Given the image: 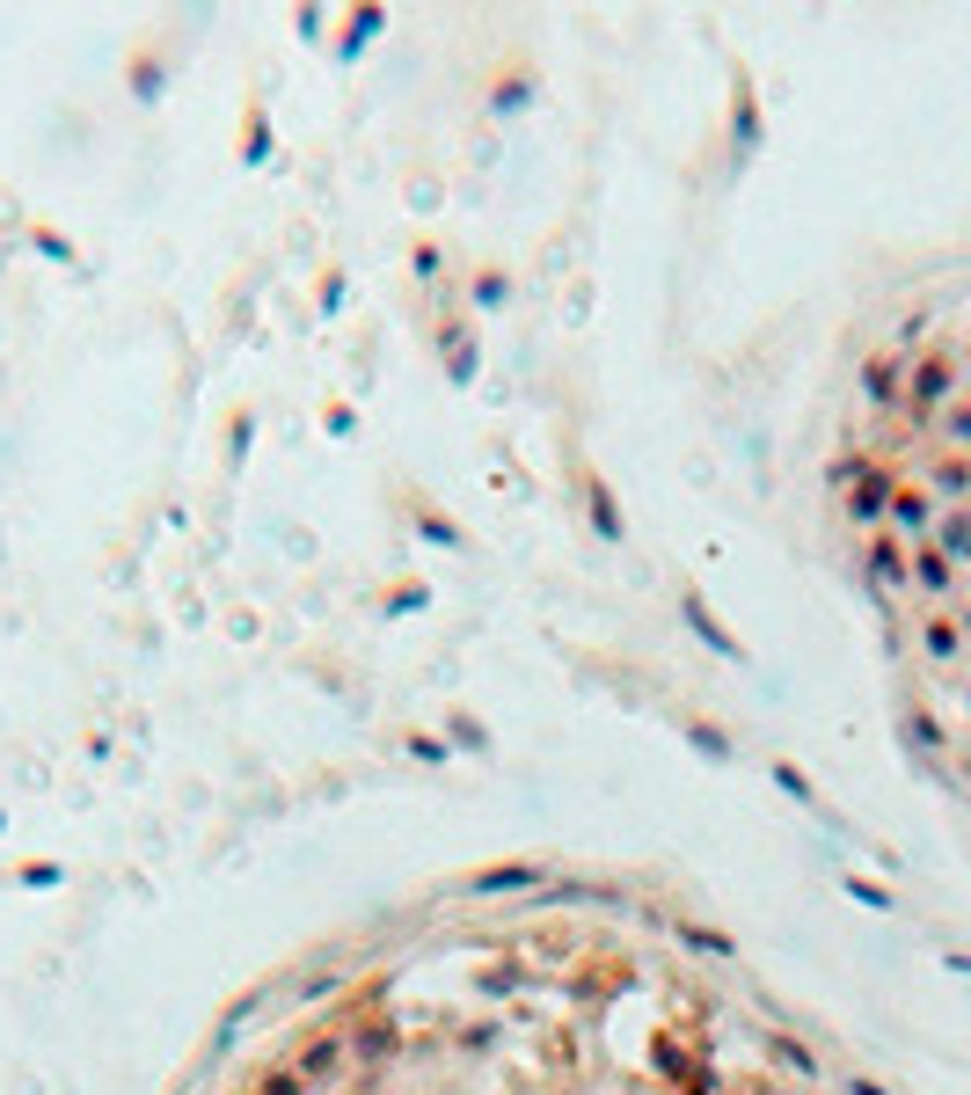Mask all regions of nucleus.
<instances>
[{"mask_svg":"<svg viewBox=\"0 0 971 1095\" xmlns=\"http://www.w3.org/2000/svg\"><path fill=\"white\" fill-rule=\"evenodd\" d=\"M833 497L906 723L971 803V278L921 292L854 358Z\"/></svg>","mask_w":971,"mask_h":1095,"instance_id":"nucleus-1","label":"nucleus"}]
</instances>
